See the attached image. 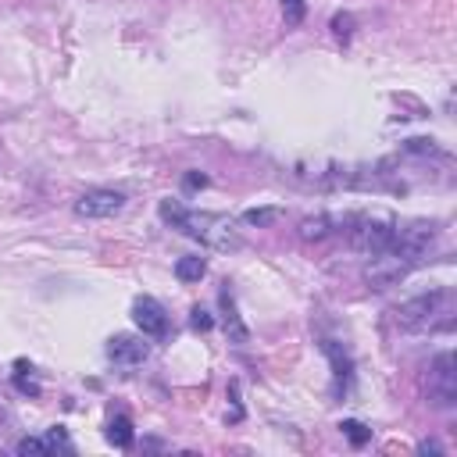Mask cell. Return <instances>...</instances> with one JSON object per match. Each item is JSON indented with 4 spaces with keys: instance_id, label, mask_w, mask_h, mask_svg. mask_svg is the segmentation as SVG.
<instances>
[{
    "instance_id": "obj_16",
    "label": "cell",
    "mask_w": 457,
    "mask_h": 457,
    "mask_svg": "<svg viewBox=\"0 0 457 457\" xmlns=\"http://www.w3.org/2000/svg\"><path fill=\"white\" fill-rule=\"evenodd\" d=\"M350 26H354V22H350V15H336V19H333V29H336V36H343V40L350 36Z\"/></svg>"
},
{
    "instance_id": "obj_4",
    "label": "cell",
    "mask_w": 457,
    "mask_h": 457,
    "mask_svg": "<svg viewBox=\"0 0 457 457\" xmlns=\"http://www.w3.org/2000/svg\"><path fill=\"white\" fill-rule=\"evenodd\" d=\"M429 400L432 407H443V411L457 404V365L450 350L436 354V361L429 365Z\"/></svg>"
},
{
    "instance_id": "obj_18",
    "label": "cell",
    "mask_w": 457,
    "mask_h": 457,
    "mask_svg": "<svg viewBox=\"0 0 457 457\" xmlns=\"http://www.w3.org/2000/svg\"><path fill=\"white\" fill-rule=\"evenodd\" d=\"M196 186H207V179L196 175V172H189V175H186V189H196Z\"/></svg>"
},
{
    "instance_id": "obj_19",
    "label": "cell",
    "mask_w": 457,
    "mask_h": 457,
    "mask_svg": "<svg viewBox=\"0 0 457 457\" xmlns=\"http://www.w3.org/2000/svg\"><path fill=\"white\" fill-rule=\"evenodd\" d=\"M418 450H421V453H439V443H429V439H425Z\"/></svg>"
},
{
    "instance_id": "obj_3",
    "label": "cell",
    "mask_w": 457,
    "mask_h": 457,
    "mask_svg": "<svg viewBox=\"0 0 457 457\" xmlns=\"http://www.w3.org/2000/svg\"><path fill=\"white\" fill-rule=\"evenodd\" d=\"M393 233H397V221H393L389 214H361V218L350 221L347 240H350V247H354L357 254L375 258V254H382V251L389 247Z\"/></svg>"
},
{
    "instance_id": "obj_9",
    "label": "cell",
    "mask_w": 457,
    "mask_h": 457,
    "mask_svg": "<svg viewBox=\"0 0 457 457\" xmlns=\"http://www.w3.org/2000/svg\"><path fill=\"white\" fill-rule=\"evenodd\" d=\"M333 233H336V221H333L329 214H315V218H304V221H301V237H304L308 244H311V240L322 244V240H329Z\"/></svg>"
},
{
    "instance_id": "obj_1",
    "label": "cell",
    "mask_w": 457,
    "mask_h": 457,
    "mask_svg": "<svg viewBox=\"0 0 457 457\" xmlns=\"http://www.w3.org/2000/svg\"><path fill=\"white\" fill-rule=\"evenodd\" d=\"M161 218L179 228V233L214 247V251H240V233H237V225L228 221L225 214H211V211H189L175 200H161Z\"/></svg>"
},
{
    "instance_id": "obj_8",
    "label": "cell",
    "mask_w": 457,
    "mask_h": 457,
    "mask_svg": "<svg viewBox=\"0 0 457 457\" xmlns=\"http://www.w3.org/2000/svg\"><path fill=\"white\" fill-rule=\"evenodd\" d=\"M221 308H225V333H228V340H233L237 347H247L251 343V333H247V325H244V318H240V311H237V297L228 293V290H221Z\"/></svg>"
},
{
    "instance_id": "obj_10",
    "label": "cell",
    "mask_w": 457,
    "mask_h": 457,
    "mask_svg": "<svg viewBox=\"0 0 457 457\" xmlns=\"http://www.w3.org/2000/svg\"><path fill=\"white\" fill-rule=\"evenodd\" d=\"M204 276H207V261L204 258H193L189 254V258H179L175 261V279L179 283H200Z\"/></svg>"
},
{
    "instance_id": "obj_7",
    "label": "cell",
    "mask_w": 457,
    "mask_h": 457,
    "mask_svg": "<svg viewBox=\"0 0 457 457\" xmlns=\"http://www.w3.org/2000/svg\"><path fill=\"white\" fill-rule=\"evenodd\" d=\"M147 336H132V333H118L108 340V361H115L118 368H136L147 361L150 347L143 343Z\"/></svg>"
},
{
    "instance_id": "obj_17",
    "label": "cell",
    "mask_w": 457,
    "mask_h": 457,
    "mask_svg": "<svg viewBox=\"0 0 457 457\" xmlns=\"http://www.w3.org/2000/svg\"><path fill=\"white\" fill-rule=\"evenodd\" d=\"M214 322L207 318V311H200V308H193V329H200V333H207Z\"/></svg>"
},
{
    "instance_id": "obj_14",
    "label": "cell",
    "mask_w": 457,
    "mask_h": 457,
    "mask_svg": "<svg viewBox=\"0 0 457 457\" xmlns=\"http://www.w3.org/2000/svg\"><path fill=\"white\" fill-rule=\"evenodd\" d=\"M343 432L350 436V443H354V446H365V443L372 439V429H365L361 421H343Z\"/></svg>"
},
{
    "instance_id": "obj_11",
    "label": "cell",
    "mask_w": 457,
    "mask_h": 457,
    "mask_svg": "<svg viewBox=\"0 0 457 457\" xmlns=\"http://www.w3.org/2000/svg\"><path fill=\"white\" fill-rule=\"evenodd\" d=\"M108 443L118 446V450H129L132 446V421L129 418H115L108 425Z\"/></svg>"
},
{
    "instance_id": "obj_15",
    "label": "cell",
    "mask_w": 457,
    "mask_h": 457,
    "mask_svg": "<svg viewBox=\"0 0 457 457\" xmlns=\"http://www.w3.org/2000/svg\"><path fill=\"white\" fill-rule=\"evenodd\" d=\"M19 453H26V457H29V453H54V446L47 443V436H44V439L33 436V439H22V443H19Z\"/></svg>"
},
{
    "instance_id": "obj_12",
    "label": "cell",
    "mask_w": 457,
    "mask_h": 457,
    "mask_svg": "<svg viewBox=\"0 0 457 457\" xmlns=\"http://www.w3.org/2000/svg\"><path fill=\"white\" fill-rule=\"evenodd\" d=\"M279 4H283V19L290 29L304 22V0H279Z\"/></svg>"
},
{
    "instance_id": "obj_13",
    "label": "cell",
    "mask_w": 457,
    "mask_h": 457,
    "mask_svg": "<svg viewBox=\"0 0 457 457\" xmlns=\"http://www.w3.org/2000/svg\"><path fill=\"white\" fill-rule=\"evenodd\" d=\"M244 221H247V225H272V221H279V211H276V207L247 211V214H244Z\"/></svg>"
},
{
    "instance_id": "obj_2",
    "label": "cell",
    "mask_w": 457,
    "mask_h": 457,
    "mask_svg": "<svg viewBox=\"0 0 457 457\" xmlns=\"http://www.w3.org/2000/svg\"><path fill=\"white\" fill-rule=\"evenodd\" d=\"M453 322V293L446 286H436L429 293H418L397 308V325L407 333H436Z\"/></svg>"
},
{
    "instance_id": "obj_6",
    "label": "cell",
    "mask_w": 457,
    "mask_h": 457,
    "mask_svg": "<svg viewBox=\"0 0 457 457\" xmlns=\"http://www.w3.org/2000/svg\"><path fill=\"white\" fill-rule=\"evenodd\" d=\"M132 322L147 340H164L168 336V311L154 297H136L132 301Z\"/></svg>"
},
{
    "instance_id": "obj_5",
    "label": "cell",
    "mask_w": 457,
    "mask_h": 457,
    "mask_svg": "<svg viewBox=\"0 0 457 457\" xmlns=\"http://www.w3.org/2000/svg\"><path fill=\"white\" fill-rule=\"evenodd\" d=\"M125 207V193L118 189H86L76 200V214L79 218H115Z\"/></svg>"
}]
</instances>
